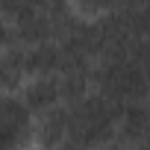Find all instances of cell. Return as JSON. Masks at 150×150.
I'll use <instances>...</instances> for the list:
<instances>
[{"mask_svg":"<svg viewBox=\"0 0 150 150\" xmlns=\"http://www.w3.org/2000/svg\"><path fill=\"white\" fill-rule=\"evenodd\" d=\"M91 88L112 103L144 100L147 94V74L144 62L135 56H100L91 65Z\"/></svg>","mask_w":150,"mask_h":150,"instance_id":"2","label":"cell"},{"mask_svg":"<svg viewBox=\"0 0 150 150\" xmlns=\"http://www.w3.org/2000/svg\"><path fill=\"white\" fill-rule=\"evenodd\" d=\"M15 97L24 103V109L33 115V112H41L47 106H56L62 103V94H59V77L56 74H38V77H24Z\"/></svg>","mask_w":150,"mask_h":150,"instance_id":"4","label":"cell"},{"mask_svg":"<svg viewBox=\"0 0 150 150\" xmlns=\"http://www.w3.org/2000/svg\"><path fill=\"white\" fill-rule=\"evenodd\" d=\"M88 150H124L115 138H109V141H103V144H94V147H88Z\"/></svg>","mask_w":150,"mask_h":150,"instance_id":"5","label":"cell"},{"mask_svg":"<svg viewBox=\"0 0 150 150\" xmlns=\"http://www.w3.org/2000/svg\"><path fill=\"white\" fill-rule=\"evenodd\" d=\"M65 106H68V141L74 147L88 150V147L112 138L121 103H112L109 97H103L91 88Z\"/></svg>","mask_w":150,"mask_h":150,"instance_id":"1","label":"cell"},{"mask_svg":"<svg viewBox=\"0 0 150 150\" xmlns=\"http://www.w3.org/2000/svg\"><path fill=\"white\" fill-rule=\"evenodd\" d=\"M68 141V106L56 103L30 115V144L41 150H56Z\"/></svg>","mask_w":150,"mask_h":150,"instance_id":"3","label":"cell"}]
</instances>
